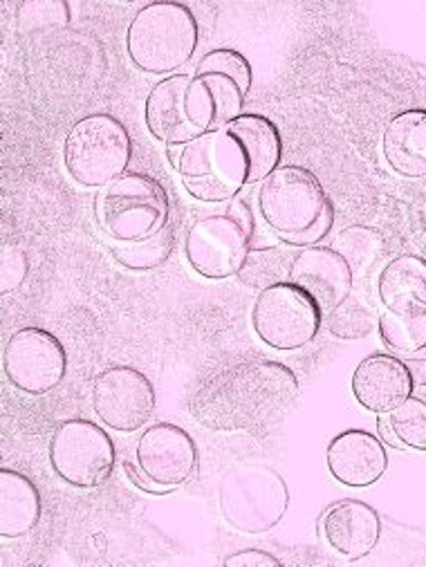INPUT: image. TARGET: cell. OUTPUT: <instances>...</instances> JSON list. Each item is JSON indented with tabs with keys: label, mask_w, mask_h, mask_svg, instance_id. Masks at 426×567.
<instances>
[{
	"label": "cell",
	"mask_w": 426,
	"mask_h": 567,
	"mask_svg": "<svg viewBox=\"0 0 426 567\" xmlns=\"http://www.w3.org/2000/svg\"><path fill=\"white\" fill-rule=\"evenodd\" d=\"M299 395L297 374L281 361L231 363L196 389L189 411L211 431H249L279 417Z\"/></svg>",
	"instance_id": "6da1fadb"
},
{
	"label": "cell",
	"mask_w": 426,
	"mask_h": 567,
	"mask_svg": "<svg viewBox=\"0 0 426 567\" xmlns=\"http://www.w3.org/2000/svg\"><path fill=\"white\" fill-rule=\"evenodd\" d=\"M259 207L266 225L294 247L323 240L334 223V209L319 177L303 166H279L261 186Z\"/></svg>",
	"instance_id": "7a4b0ae2"
},
{
	"label": "cell",
	"mask_w": 426,
	"mask_h": 567,
	"mask_svg": "<svg viewBox=\"0 0 426 567\" xmlns=\"http://www.w3.org/2000/svg\"><path fill=\"white\" fill-rule=\"evenodd\" d=\"M194 12L174 0L142 8L128 25L126 50L135 68L148 74H168L187 65L198 48Z\"/></svg>",
	"instance_id": "3957f363"
},
{
	"label": "cell",
	"mask_w": 426,
	"mask_h": 567,
	"mask_svg": "<svg viewBox=\"0 0 426 567\" xmlns=\"http://www.w3.org/2000/svg\"><path fill=\"white\" fill-rule=\"evenodd\" d=\"M97 220L115 243H133L168 225L166 188L146 173H124L97 196Z\"/></svg>",
	"instance_id": "277c9868"
},
{
	"label": "cell",
	"mask_w": 426,
	"mask_h": 567,
	"mask_svg": "<svg viewBox=\"0 0 426 567\" xmlns=\"http://www.w3.org/2000/svg\"><path fill=\"white\" fill-rule=\"evenodd\" d=\"M128 128L113 115H91L72 126L63 144V162L81 186H108L131 164Z\"/></svg>",
	"instance_id": "5b68a950"
},
{
	"label": "cell",
	"mask_w": 426,
	"mask_h": 567,
	"mask_svg": "<svg viewBox=\"0 0 426 567\" xmlns=\"http://www.w3.org/2000/svg\"><path fill=\"white\" fill-rule=\"evenodd\" d=\"M214 117L209 94L194 74H170L146 97V128L157 142L168 146H187L211 133Z\"/></svg>",
	"instance_id": "8992f818"
},
{
	"label": "cell",
	"mask_w": 426,
	"mask_h": 567,
	"mask_svg": "<svg viewBox=\"0 0 426 567\" xmlns=\"http://www.w3.org/2000/svg\"><path fill=\"white\" fill-rule=\"evenodd\" d=\"M288 503L285 481L266 464H238L227 471L220 485V512L242 534H263L277 527Z\"/></svg>",
	"instance_id": "52a82bcc"
},
{
	"label": "cell",
	"mask_w": 426,
	"mask_h": 567,
	"mask_svg": "<svg viewBox=\"0 0 426 567\" xmlns=\"http://www.w3.org/2000/svg\"><path fill=\"white\" fill-rule=\"evenodd\" d=\"M178 173L191 198L216 205L240 194L247 184V159L236 140L220 128L183 146Z\"/></svg>",
	"instance_id": "ba28073f"
},
{
	"label": "cell",
	"mask_w": 426,
	"mask_h": 567,
	"mask_svg": "<svg viewBox=\"0 0 426 567\" xmlns=\"http://www.w3.org/2000/svg\"><path fill=\"white\" fill-rule=\"evenodd\" d=\"M253 220L249 205L231 203L227 209L194 223L185 240V254L196 274L209 280L236 276L251 249Z\"/></svg>",
	"instance_id": "9c48e42d"
},
{
	"label": "cell",
	"mask_w": 426,
	"mask_h": 567,
	"mask_svg": "<svg viewBox=\"0 0 426 567\" xmlns=\"http://www.w3.org/2000/svg\"><path fill=\"white\" fill-rule=\"evenodd\" d=\"M115 462L113 437L91 420H67L50 440V464L70 487H102L111 478Z\"/></svg>",
	"instance_id": "30bf717a"
},
{
	"label": "cell",
	"mask_w": 426,
	"mask_h": 567,
	"mask_svg": "<svg viewBox=\"0 0 426 567\" xmlns=\"http://www.w3.org/2000/svg\"><path fill=\"white\" fill-rule=\"evenodd\" d=\"M321 321L323 312L314 299L290 280L263 290L251 310L253 332L266 346L283 352L314 341Z\"/></svg>",
	"instance_id": "8fae6325"
},
{
	"label": "cell",
	"mask_w": 426,
	"mask_h": 567,
	"mask_svg": "<svg viewBox=\"0 0 426 567\" xmlns=\"http://www.w3.org/2000/svg\"><path fill=\"white\" fill-rule=\"evenodd\" d=\"M3 368L14 389L28 395H45L65 380L67 352L52 332L23 328L10 337Z\"/></svg>",
	"instance_id": "7c38bea8"
},
{
	"label": "cell",
	"mask_w": 426,
	"mask_h": 567,
	"mask_svg": "<svg viewBox=\"0 0 426 567\" xmlns=\"http://www.w3.org/2000/svg\"><path fill=\"white\" fill-rule=\"evenodd\" d=\"M155 406V386L142 370L115 365L97 374L93 384V409L97 417L113 431H139L153 417Z\"/></svg>",
	"instance_id": "4fadbf2b"
},
{
	"label": "cell",
	"mask_w": 426,
	"mask_h": 567,
	"mask_svg": "<svg viewBox=\"0 0 426 567\" xmlns=\"http://www.w3.org/2000/svg\"><path fill=\"white\" fill-rule=\"evenodd\" d=\"M137 464L155 485L176 489L194 478L198 468V446L183 426L157 422L139 437Z\"/></svg>",
	"instance_id": "5bb4252c"
},
{
	"label": "cell",
	"mask_w": 426,
	"mask_h": 567,
	"mask_svg": "<svg viewBox=\"0 0 426 567\" xmlns=\"http://www.w3.org/2000/svg\"><path fill=\"white\" fill-rule=\"evenodd\" d=\"M194 76L202 83L214 104V131L229 126L242 115L253 81L251 65L245 54L231 48L211 50L198 63Z\"/></svg>",
	"instance_id": "9a60e30c"
},
{
	"label": "cell",
	"mask_w": 426,
	"mask_h": 567,
	"mask_svg": "<svg viewBox=\"0 0 426 567\" xmlns=\"http://www.w3.org/2000/svg\"><path fill=\"white\" fill-rule=\"evenodd\" d=\"M290 282L310 295L325 315L353 292L355 276L344 256L334 247L312 245L294 254Z\"/></svg>",
	"instance_id": "2e32d148"
},
{
	"label": "cell",
	"mask_w": 426,
	"mask_h": 567,
	"mask_svg": "<svg viewBox=\"0 0 426 567\" xmlns=\"http://www.w3.org/2000/svg\"><path fill=\"white\" fill-rule=\"evenodd\" d=\"M328 468L336 483L346 487H371L388 468L386 446L364 429H351L332 437L325 451Z\"/></svg>",
	"instance_id": "e0dca14e"
},
{
	"label": "cell",
	"mask_w": 426,
	"mask_h": 567,
	"mask_svg": "<svg viewBox=\"0 0 426 567\" xmlns=\"http://www.w3.org/2000/svg\"><path fill=\"white\" fill-rule=\"evenodd\" d=\"M413 372L393 354L366 357L353 374V395L371 413H391L413 393Z\"/></svg>",
	"instance_id": "ac0fdd59"
},
{
	"label": "cell",
	"mask_w": 426,
	"mask_h": 567,
	"mask_svg": "<svg viewBox=\"0 0 426 567\" xmlns=\"http://www.w3.org/2000/svg\"><path fill=\"white\" fill-rule=\"evenodd\" d=\"M325 543L341 556L360 560L368 556L382 536L380 514L364 501H341L321 518Z\"/></svg>",
	"instance_id": "d6986e66"
},
{
	"label": "cell",
	"mask_w": 426,
	"mask_h": 567,
	"mask_svg": "<svg viewBox=\"0 0 426 567\" xmlns=\"http://www.w3.org/2000/svg\"><path fill=\"white\" fill-rule=\"evenodd\" d=\"M225 131L236 140L247 159V184L266 182L281 164L283 142L277 124L263 115H240Z\"/></svg>",
	"instance_id": "ffe728a7"
},
{
	"label": "cell",
	"mask_w": 426,
	"mask_h": 567,
	"mask_svg": "<svg viewBox=\"0 0 426 567\" xmlns=\"http://www.w3.org/2000/svg\"><path fill=\"white\" fill-rule=\"evenodd\" d=\"M384 155L402 177H426V111H406L391 120Z\"/></svg>",
	"instance_id": "44dd1931"
},
{
	"label": "cell",
	"mask_w": 426,
	"mask_h": 567,
	"mask_svg": "<svg viewBox=\"0 0 426 567\" xmlns=\"http://www.w3.org/2000/svg\"><path fill=\"white\" fill-rule=\"evenodd\" d=\"M39 487L14 468H0V536L21 538L41 520Z\"/></svg>",
	"instance_id": "7402d4cb"
},
{
	"label": "cell",
	"mask_w": 426,
	"mask_h": 567,
	"mask_svg": "<svg viewBox=\"0 0 426 567\" xmlns=\"http://www.w3.org/2000/svg\"><path fill=\"white\" fill-rule=\"evenodd\" d=\"M377 295L391 312L426 310V260L408 254L391 260L377 278Z\"/></svg>",
	"instance_id": "603a6c76"
},
{
	"label": "cell",
	"mask_w": 426,
	"mask_h": 567,
	"mask_svg": "<svg viewBox=\"0 0 426 567\" xmlns=\"http://www.w3.org/2000/svg\"><path fill=\"white\" fill-rule=\"evenodd\" d=\"M294 256L281 247H259L249 249L240 271L236 274L242 286L256 288V290H268L281 282L290 280Z\"/></svg>",
	"instance_id": "cb8c5ba5"
},
{
	"label": "cell",
	"mask_w": 426,
	"mask_h": 567,
	"mask_svg": "<svg viewBox=\"0 0 426 567\" xmlns=\"http://www.w3.org/2000/svg\"><path fill=\"white\" fill-rule=\"evenodd\" d=\"M178 243V231L174 225H166L153 236L133 240V243H117L113 245V256L115 260L133 271H148L168 260V256L174 254Z\"/></svg>",
	"instance_id": "d4e9b609"
},
{
	"label": "cell",
	"mask_w": 426,
	"mask_h": 567,
	"mask_svg": "<svg viewBox=\"0 0 426 567\" xmlns=\"http://www.w3.org/2000/svg\"><path fill=\"white\" fill-rule=\"evenodd\" d=\"M384 346L399 354L426 352V310L380 315L377 321Z\"/></svg>",
	"instance_id": "484cf974"
},
{
	"label": "cell",
	"mask_w": 426,
	"mask_h": 567,
	"mask_svg": "<svg viewBox=\"0 0 426 567\" xmlns=\"http://www.w3.org/2000/svg\"><path fill=\"white\" fill-rule=\"evenodd\" d=\"M334 249L344 256L355 278H366L384 256V240L371 227H349L336 236Z\"/></svg>",
	"instance_id": "4316f807"
},
{
	"label": "cell",
	"mask_w": 426,
	"mask_h": 567,
	"mask_svg": "<svg viewBox=\"0 0 426 567\" xmlns=\"http://www.w3.org/2000/svg\"><path fill=\"white\" fill-rule=\"evenodd\" d=\"M380 321L375 306L360 292H351L332 312H328V330L336 339H364Z\"/></svg>",
	"instance_id": "83f0119b"
},
{
	"label": "cell",
	"mask_w": 426,
	"mask_h": 567,
	"mask_svg": "<svg viewBox=\"0 0 426 567\" xmlns=\"http://www.w3.org/2000/svg\"><path fill=\"white\" fill-rule=\"evenodd\" d=\"M388 417L404 446L426 451V384L413 389Z\"/></svg>",
	"instance_id": "f1b7e54d"
},
{
	"label": "cell",
	"mask_w": 426,
	"mask_h": 567,
	"mask_svg": "<svg viewBox=\"0 0 426 567\" xmlns=\"http://www.w3.org/2000/svg\"><path fill=\"white\" fill-rule=\"evenodd\" d=\"M70 23V8L61 0H30L19 8V25L25 32L65 28Z\"/></svg>",
	"instance_id": "f546056e"
},
{
	"label": "cell",
	"mask_w": 426,
	"mask_h": 567,
	"mask_svg": "<svg viewBox=\"0 0 426 567\" xmlns=\"http://www.w3.org/2000/svg\"><path fill=\"white\" fill-rule=\"evenodd\" d=\"M28 274V258L21 249L3 251V295L17 290Z\"/></svg>",
	"instance_id": "4dcf8cb0"
},
{
	"label": "cell",
	"mask_w": 426,
	"mask_h": 567,
	"mask_svg": "<svg viewBox=\"0 0 426 567\" xmlns=\"http://www.w3.org/2000/svg\"><path fill=\"white\" fill-rule=\"evenodd\" d=\"M227 567H279L281 560L263 549H242L225 558Z\"/></svg>",
	"instance_id": "1f68e13d"
},
{
	"label": "cell",
	"mask_w": 426,
	"mask_h": 567,
	"mask_svg": "<svg viewBox=\"0 0 426 567\" xmlns=\"http://www.w3.org/2000/svg\"><path fill=\"white\" fill-rule=\"evenodd\" d=\"M124 471H126V476H128V481L139 489V492H146V494H168L170 489H166V487H159V485H155L144 471H142V466L139 464H135V462H124Z\"/></svg>",
	"instance_id": "d6a6232c"
},
{
	"label": "cell",
	"mask_w": 426,
	"mask_h": 567,
	"mask_svg": "<svg viewBox=\"0 0 426 567\" xmlns=\"http://www.w3.org/2000/svg\"><path fill=\"white\" fill-rule=\"evenodd\" d=\"M377 429H380V433H382V437H384L386 444H391V446H395V449H402V446H404V444L399 442V437H397L393 424H391V417H380Z\"/></svg>",
	"instance_id": "836d02e7"
},
{
	"label": "cell",
	"mask_w": 426,
	"mask_h": 567,
	"mask_svg": "<svg viewBox=\"0 0 426 567\" xmlns=\"http://www.w3.org/2000/svg\"><path fill=\"white\" fill-rule=\"evenodd\" d=\"M424 260H426V247H424Z\"/></svg>",
	"instance_id": "e575fe53"
}]
</instances>
